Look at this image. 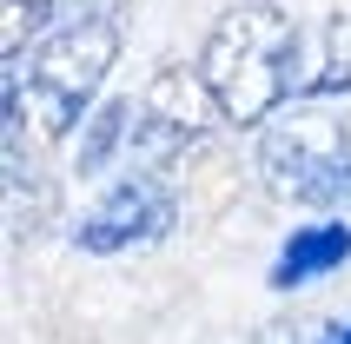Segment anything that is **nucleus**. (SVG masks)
Returning a JSON list of instances; mask_svg holds the SVG:
<instances>
[{
	"mask_svg": "<svg viewBox=\"0 0 351 344\" xmlns=\"http://www.w3.org/2000/svg\"><path fill=\"white\" fill-rule=\"evenodd\" d=\"M199 73L219 99V119L258 133L272 113H285L305 93V34L285 7L245 0L213 20V34L199 47Z\"/></svg>",
	"mask_w": 351,
	"mask_h": 344,
	"instance_id": "obj_1",
	"label": "nucleus"
},
{
	"mask_svg": "<svg viewBox=\"0 0 351 344\" xmlns=\"http://www.w3.org/2000/svg\"><path fill=\"white\" fill-rule=\"evenodd\" d=\"M119 60V20H73V27H47L7 53V113L27 119L40 146L80 133V119L99 106L106 73Z\"/></svg>",
	"mask_w": 351,
	"mask_h": 344,
	"instance_id": "obj_2",
	"label": "nucleus"
},
{
	"mask_svg": "<svg viewBox=\"0 0 351 344\" xmlns=\"http://www.w3.org/2000/svg\"><path fill=\"white\" fill-rule=\"evenodd\" d=\"M258 179L312 212H351V93H298L258 126Z\"/></svg>",
	"mask_w": 351,
	"mask_h": 344,
	"instance_id": "obj_3",
	"label": "nucleus"
},
{
	"mask_svg": "<svg viewBox=\"0 0 351 344\" xmlns=\"http://www.w3.org/2000/svg\"><path fill=\"white\" fill-rule=\"evenodd\" d=\"M213 119H219V99L199 66H159L146 79V93L133 99V146H126V159L146 172L173 166L186 146H199L213 133Z\"/></svg>",
	"mask_w": 351,
	"mask_h": 344,
	"instance_id": "obj_4",
	"label": "nucleus"
},
{
	"mask_svg": "<svg viewBox=\"0 0 351 344\" xmlns=\"http://www.w3.org/2000/svg\"><path fill=\"white\" fill-rule=\"evenodd\" d=\"M173 225H179L173 186L153 179L146 166H133V172H119L113 186L73 219V245L93 251V258H119V251H139V245L173 238Z\"/></svg>",
	"mask_w": 351,
	"mask_h": 344,
	"instance_id": "obj_5",
	"label": "nucleus"
},
{
	"mask_svg": "<svg viewBox=\"0 0 351 344\" xmlns=\"http://www.w3.org/2000/svg\"><path fill=\"white\" fill-rule=\"evenodd\" d=\"M345 258H351V225L338 212H318V219H305L298 232H285V245H278V258H272V285L278 291H305V285H318V278H332Z\"/></svg>",
	"mask_w": 351,
	"mask_h": 344,
	"instance_id": "obj_6",
	"label": "nucleus"
},
{
	"mask_svg": "<svg viewBox=\"0 0 351 344\" xmlns=\"http://www.w3.org/2000/svg\"><path fill=\"white\" fill-rule=\"evenodd\" d=\"M133 146V99L106 93L93 113L80 119V146H73V172L80 179H99V172H113Z\"/></svg>",
	"mask_w": 351,
	"mask_h": 344,
	"instance_id": "obj_7",
	"label": "nucleus"
},
{
	"mask_svg": "<svg viewBox=\"0 0 351 344\" xmlns=\"http://www.w3.org/2000/svg\"><path fill=\"white\" fill-rule=\"evenodd\" d=\"M305 93H351V14L318 34V66L305 73Z\"/></svg>",
	"mask_w": 351,
	"mask_h": 344,
	"instance_id": "obj_8",
	"label": "nucleus"
}]
</instances>
